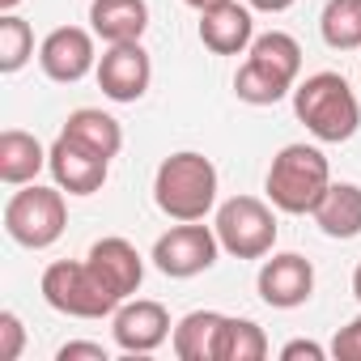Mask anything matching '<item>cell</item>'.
<instances>
[{
  "label": "cell",
  "mask_w": 361,
  "mask_h": 361,
  "mask_svg": "<svg viewBox=\"0 0 361 361\" xmlns=\"http://www.w3.org/2000/svg\"><path fill=\"white\" fill-rule=\"evenodd\" d=\"M153 200L170 221H204L217 204V166L204 153H170L153 174Z\"/></svg>",
  "instance_id": "6da1fadb"
},
{
  "label": "cell",
  "mask_w": 361,
  "mask_h": 361,
  "mask_svg": "<svg viewBox=\"0 0 361 361\" xmlns=\"http://www.w3.org/2000/svg\"><path fill=\"white\" fill-rule=\"evenodd\" d=\"M293 115L323 145H344L361 128V102L340 73H314L293 85Z\"/></svg>",
  "instance_id": "7a4b0ae2"
},
{
  "label": "cell",
  "mask_w": 361,
  "mask_h": 361,
  "mask_svg": "<svg viewBox=\"0 0 361 361\" xmlns=\"http://www.w3.org/2000/svg\"><path fill=\"white\" fill-rule=\"evenodd\" d=\"M327 188H331V166H327L323 149H314V145H285L272 157L268 178H264L272 209L293 213V217L314 213Z\"/></svg>",
  "instance_id": "3957f363"
},
{
  "label": "cell",
  "mask_w": 361,
  "mask_h": 361,
  "mask_svg": "<svg viewBox=\"0 0 361 361\" xmlns=\"http://www.w3.org/2000/svg\"><path fill=\"white\" fill-rule=\"evenodd\" d=\"M64 226H68V204H64V192H60V188L26 183V188L13 192L9 204H5V234H9L18 247L47 251L51 243H60Z\"/></svg>",
  "instance_id": "277c9868"
},
{
  "label": "cell",
  "mask_w": 361,
  "mask_h": 361,
  "mask_svg": "<svg viewBox=\"0 0 361 361\" xmlns=\"http://www.w3.org/2000/svg\"><path fill=\"white\" fill-rule=\"evenodd\" d=\"M43 302L60 314H73V319H102V314H115L119 310V298L98 281V272L81 259H56L47 264L43 281Z\"/></svg>",
  "instance_id": "5b68a950"
},
{
  "label": "cell",
  "mask_w": 361,
  "mask_h": 361,
  "mask_svg": "<svg viewBox=\"0 0 361 361\" xmlns=\"http://www.w3.org/2000/svg\"><path fill=\"white\" fill-rule=\"evenodd\" d=\"M217 243L234 259H264L276 247V217L259 196H234L217 209Z\"/></svg>",
  "instance_id": "8992f818"
},
{
  "label": "cell",
  "mask_w": 361,
  "mask_h": 361,
  "mask_svg": "<svg viewBox=\"0 0 361 361\" xmlns=\"http://www.w3.org/2000/svg\"><path fill=\"white\" fill-rule=\"evenodd\" d=\"M217 230L213 226H200V221H178L174 230H166L157 243H153V264L157 272L174 276V281H188V276H200L217 264Z\"/></svg>",
  "instance_id": "52a82bcc"
},
{
  "label": "cell",
  "mask_w": 361,
  "mask_h": 361,
  "mask_svg": "<svg viewBox=\"0 0 361 361\" xmlns=\"http://www.w3.org/2000/svg\"><path fill=\"white\" fill-rule=\"evenodd\" d=\"M47 170H51L60 192H68V196H94L106 183L111 157H102V153L85 149L81 140H73L68 132H60L56 145L47 149Z\"/></svg>",
  "instance_id": "ba28073f"
},
{
  "label": "cell",
  "mask_w": 361,
  "mask_h": 361,
  "mask_svg": "<svg viewBox=\"0 0 361 361\" xmlns=\"http://www.w3.org/2000/svg\"><path fill=\"white\" fill-rule=\"evenodd\" d=\"M94 73L111 102H136V98H145V90L153 81V64L140 43H111Z\"/></svg>",
  "instance_id": "9c48e42d"
},
{
  "label": "cell",
  "mask_w": 361,
  "mask_h": 361,
  "mask_svg": "<svg viewBox=\"0 0 361 361\" xmlns=\"http://www.w3.org/2000/svg\"><path fill=\"white\" fill-rule=\"evenodd\" d=\"M111 331H115V344L123 353H153L161 348L174 331H170V310L153 298H136V302H123L111 319Z\"/></svg>",
  "instance_id": "30bf717a"
},
{
  "label": "cell",
  "mask_w": 361,
  "mask_h": 361,
  "mask_svg": "<svg viewBox=\"0 0 361 361\" xmlns=\"http://www.w3.org/2000/svg\"><path fill=\"white\" fill-rule=\"evenodd\" d=\"M39 64H43V73H47L51 81H60V85L81 81L85 73L98 68L94 35L81 30V26H60V30H51V35L43 39V47H39Z\"/></svg>",
  "instance_id": "8fae6325"
},
{
  "label": "cell",
  "mask_w": 361,
  "mask_h": 361,
  "mask_svg": "<svg viewBox=\"0 0 361 361\" xmlns=\"http://www.w3.org/2000/svg\"><path fill=\"white\" fill-rule=\"evenodd\" d=\"M314 293V268L306 255L298 251H285V255H272L264 259L259 268V298L276 310H293L302 302H310Z\"/></svg>",
  "instance_id": "7c38bea8"
},
{
  "label": "cell",
  "mask_w": 361,
  "mask_h": 361,
  "mask_svg": "<svg viewBox=\"0 0 361 361\" xmlns=\"http://www.w3.org/2000/svg\"><path fill=\"white\" fill-rule=\"evenodd\" d=\"M200 43L217 56H243L255 43V22L251 9L238 0H217V5L200 9Z\"/></svg>",
  "instance_id": "4fadbf2b"
},
{
  "label": "cell",
  "mask_w": 361,
  "mask_h": 361,
  "mask_svg": "<svg viewBox=\"0 0 361 361\" xmlns=\"http://www.w3.org/2000/svg\"><path fill=\"white\" fill-rule=\"evenodd\" d=\"M85 264L98 272V281H102L119 302H128V298L140 289V281H145V259H140V251H136L128 238H98V243L90 247Z\"/></svg>",
  "instance_id": "5bb4252c"
},
{
  "label": "cell",
  "mask_w": 361,
  "mask_h": 361,
  "mask_svg": "<svg viewBox=\"0 0 361 361\" xmlns=\"http://www.w3.org/2000/svg\"><path fill=\"white\" fill-rule=\"evenodd\" d=\"M149 26V5L145 0H94L90 5V30L111 47V43H140Z\"/></svg>",
  "instance_id": "9a60e30c"
},
{
  "label": "cell",
  "mask_w": 361,
  "mask_h": 361,
  "mask_svg": "<svg viewBox=\"0 0 361 361\" xmlns=\"http://www.w3.org/2000/svg\"><path fill=\"white\" fill-rule=\"evenodd\" d=\"M230 314L217 310H192L188 319L174 323V357L178 361H217L221 353V331H226Z\"/></svg>",
  "instance_id": "2e32d148"
},
{
  "label": "cell",
  "mask_w": 361,
  "mask_h": 361,
  "mask_svg": "<svg viewBox=\"0 0 361 361\" xmlns=\"http://www.w3.org/2000/svg\"><path fill=\"white\" fill-rule=\"evenodd\" d=\"M47 166V149L22 132V128H9V132H0V183H9V188H26L39 178V170Z\"/></svg>",
  "instance_id": "e0dca14e"
},
{
  "label": "cell",
  "mask_w": 361,
  "mask_h": 361,
  "mask_svg": "<svg viewBox=\"0 0 361 361\" xmlns=\"http://www.w3.org/2000/svg\"><path fill=\"white\" fill-rule=\"evenodd\" d=\"M310 217L327 238H340V243L357 238L361 234V188L357 183H331Z\"/></svg>",
  "instance_id": "ac0fdd59"
},
{
  "label": "cell",
  "mask_w": 361,
  "mask_h": 361,
  "mask_svg": "<svg viewBox=\"0 0 361 361\" xmlns=\"http://www.w3.org/2000/svg\"><path fill=\"white\" fill-rule=\"evenodd\" d=\"M64 132H68L73 140H81L85 149L102 153V157H115V153L123 149V128H119V119H111L106 111H94V106L73 111V115L64 119Z\"/></svg>",
  "instance_id": "d6986e66"
},
{
  "label": "cell",
  "mask_w": 361,
  "mask_h": 361,
  "mask_svg": "<svg viewBox=\"0 0 361 361\" xmlns=\"http://www.w3.org/2000/svg\"><path fill=\"white\" fill-rule=\"evenodd\" d=\"M247 60H255L259 68H268V73H276L281 81L298 85V73H302V47H298L293 35H285V30H268V35H259V39L251 43V56H247Z\"/></svg>",
  "instance_id": "ffe728a7"
},
{
  "label": "cell",
  "mask_w": 361,
  "mask_h": 361,
  "mask_svg": "<svg viewBox=\"0 0 361 361\" xmlns=\"http://www.w3.org/2000/svg\"><path fill=\"white\" fill-rule=\"evenodd\" d=\"M319 35L331 51L361 47V0H327L319 13Z\"/></svg>",
  "instance_id": "44dd1931"
},
{
  "label": "cell",
  "mask_w": 361,
  "mask_h": 361,
  "mask_svg": "<svg viewBox=\"0 0 361 361\" xmlns=\"http://www.w3.org/2000/svg\"><path fill=\"white\" fill-rule=\"evenodd\" d=\"M268 357V336L251 319H226L221 331V353L217 361H264Z\"/></svg>",
  "instance_id": "7402d4cb"
},
{
  "label": "cell",
  "mask_w": 361,
  "mask_h": 361,
  "mask_svg": "<svg viewBox=\"0 0 361 361\" xmlns=\"http://www.w3.org/2000/svg\"><path fill=\"white\" fill-rule=\"evenodd\" d=\"M289 90H293L289 81H281L276 73L259 68L255 60H247V64L238 68V77H234V94H238L243 102H251V106H272V102H281Z\"/></svg>",
  "instance_id": "603a6c76"
},
{
  "label": "cell",
  "mask_w": 361,
  "mask_h": 361,
  "mask_svg": "<svg viewBox=\"0 0 361 361\" xmlns=\"http://www.w3.org/2000/svg\"><path fill=\"white\" fill-rule=\"evenodd\" d=\"M35 56V30L18 13H0V73H18Z\"/></svg>",
  "instance_id": "cb8c5ba5"
},
{
  "label": "cell",
  "mask_w": 361,
  "mask_h": 361,
  "mask_svg": "<svg viewBox=\"0 0 361 361\" xmlns=\"http://www.w3.org/2000/svg\"><path fill=\"white\" fill-rule=\"evenodd\" d=\"M22 348H26V327L13 310H5L0 314V361H18Z\"/></svg>",
  "instance_id": "d4e9b609"
},
{
  "label": "cell",
  "mask_w": 361,
  "mask_h": 361,
  "mask_svg": "<svg viewBox=\"0 0 361 361\" xmlns=\"http://www.w3.org/2000/svg\"><path fill=\"white\" fill-rule=\"evenodd\" d=\"M331 353H336L340 361H361V314L336 331V340H331Z\"/></svg>",
  "instance_id": "484cf974"
},
{
  "label": "cell",
  "mask_w": 361,
  "mask_h": 361,
  "mask_svg": "<svg viewBox=\"0 0 361 361\" xmlns=\"http://www.w3.org/2000/svg\"><path fill=\"white\" fill-rule=\"evenodd\" d=\"M60 361H77V357H90V361H106V348L102 344H94V340H68L60 353H56Z\"/></svg>",
  "instance_id": "4316f807"
},
{
  "label": "cell",
  "mask_w": 361,
  "mask_h": 361,
  "mask_svg": "<svg viewBox=\"0 0 361 361\" xmlns=\"http://www.w3.org/2000/svg\"><path fill=\"white\" fill-rule=\"evenodd\" d=\"M281 357H285V361H298V357H306V361H323V344H314V340H289V344L281 348Z\"/></svg>",
  "instance_id": "83f0119b"
},
{
  "label": "cell",
  "mask_w": 361,
  "mask_h": 361,
  "mask_svg": "<svg viewBox=\"0 0 361 361\" xmlns=\"http://www.w3.org/2000/svg\"><path fill=\"white\" fill-rule=\"evenodd\" d=\"M247 5H251V9H259V13H285L293 0H247Z\"/></svg>",
  "instance_id": "f1b7e54d"
},
{
  "label": "cell",
  "mask_w": 361,
  "mask_h": 361,
  "mask_svg": "<svg viewBox=\"0 0 361 361\" xmlns=\"http://www.w3.org/2000/svg\"><path fill=\"white\" fill-rule=\"evenodd\" d=\"M353 293H357V302H361V264H357V272H353Z\"/></svg>",
  "instance_id": "f546056e"
},
{
  "label": "cell",
  "mask_w": 361,
  "mask_h": 361,
  "mask_svg": "<svg viewBox=\"0 0 361 361\" xmlns=\"http://www.w3.org/2000/svg\"><path fill=\"white\" fill-rule=\"evenodd\" d=\"M18 5H22V0H0V13H13Z\"/></svg>",
  "instance_id": "4dcf8cb0"
},
{
  "label": "cell",
  "mask_w": 361,
  "mask_h": 361,
  "mask_svg": "<svg viewBox=\"0 0 361 361\" xmlns=\"http://www.w3.org/2000/svg\"><path fill=\"white\" fill-rule=\"evenodd\" d=\"M183 5H192V9H209V5H217V0H183Z\"/></svg>",
  "instance_id": "1f68e13d"
}]
</instances>
